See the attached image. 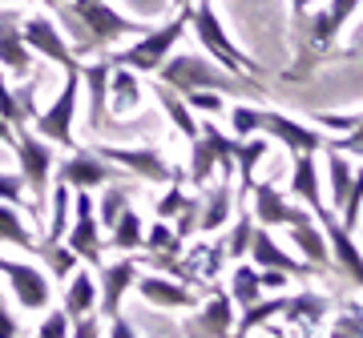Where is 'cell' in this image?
Listing matches in <instances>:
<instances>
[{"label":"cell","mask_w":363,"mask_h":338,"mask_svg":"<svg viewBox=\"0 0 363 338\" xmlns=\"http://www.w3.org/2000/svg\"><path fill=\"white\" fill-rule=\"evenodd\" d=\"M331 330H335V334L359 338V334H363V326H359V306L351 302V306H347V318H335V322H331Z\"/></svg>","instance_id":"obj_43"},{"label":"cell","mask_w":363,"mask_h":338,"mask_svg":"<svg viewBox=\"0 0 363 338\" xmlns=\"http://www.w3.org/2000/svg\"><path fill=\"white\" fill-rule=\"evenodd\" d=\"M174 4H178V8H186V4H194V0H174Z\"/></svg>","instance_id":"obj_48"},{"label":"cell","mask_w":363,"mask_h":338,"mask_svg":"<svg viewBox=\"0 0 363 338\" xmlns=\"http://www.w3.org/2000/svg\"><path fill=\"white\" fill-rule=\"evenodd\" d=\"M142 274V262L138 258H121L113 262V266H97V306L93 310L101 314V318H117L121 314V302H125V294L133 290V278Z\"/></svg>","instance_id":"obj_12"},{"label":"cell","mask_w":363,"mask_h":338,"mask_svg":"<svg viewBox=\"0 0 363 338\" xmlns=\"http://www.w3.org/2000/svg\"><path fill=\"white\" fill-rule=\"evenodd\" d=\"M0 117L9 121V125H25V121H28L25 97H16V93L9 89V81H4V73H0Z\"/></svg>","instance_id":"obj_38"},{"label":"cell","mask_w":363,"mask_h":338,"mask_svg":"<svg viewBox=\"0 0 363 338\" xmlns=\"http://www.w3.org/2000/svg\"><path fill=\"white\" fill-rule=\"evenodd\" d=\"M190 28H194L198 45L210 52V61H218L226 73H259V61H250L247 52L226 37V28H222V21H218L210 0H194L190 4Z\"/></svg>","instance_id":"obj_5"},{"label":"cell","mask_w":363,"mask_h":338,"mask_svg":"<svg viewBox=\"0 0 363 338\" xmlns=\"http://www.w3.org/2000/svg\"><path fill=\"white\" fill-rule=\"evenodd\" d=\"M250 218L255 226H267V230H279V226H303V221H315L311 214H303V209L286 206L283 194H274L271 182H255L250 185Z\"/></svg>","instance_id":"obj_15"},{"label":"cell","mask_w":363,"mask_h":338,"mask_svg":"<svg viewBox=\"0 0 363 338\" xmlns=\"http://www.w3.org/2000/svg\"><path fill=\"white\" fill-rule=\"evenodd\" d=\"M65 246L77 254L89 270L101 266V226H97V209H93V190H73V209H69L65 226Z\"/></svg>","instance_id":"obj_9"},{"label":"cell","mask_w":363,"mask_h":338,"mask_svg":"<svg viewBox=\"0 0 363 338\" xmlns=\"http://www.w3.org/2000/svg\"><path fill=\"white\" fill-rule=\"evenodd\" d=\"M77 97H81V65L65 73V85L52 97L37 117H33V133H40L49 145H61V149H77L73 141V121H77Z\"/></svg>","instance_id":"obj_7"},{"label":"cell","mask_w":363,"mask_h":338,"mask_svg":"<svg viewBox=\"0 0 363 338\" xmlns=\"http://www.w3.org/2000/svg\"><path fill=\"white\" fill-rule=\"evenodd\" d=\"M311 4H319V0H291V16H295L291 25H295V33H303V25H307V8H311Z\"/></svg>","instance_id":"obj_46"},{"label":"cell","mask_w":363,"mask_h":338,"mask_svg":"<svg viewBox=\"0 0 363 338\" xmlns=\"http://www.w3.org/2000/svg\"><path fill=\"white\" fill-rule=\"evenodd\" d=\"M142 230H145V226H142V214L125 206L121 214H117V221L109 226V246L133 254V250H142Z\"/></svg>","instance_id":"obj_33"},{"label":"cell","mask_w":363,"mask_h":338,"mask_svg":"<svg viewBox=\"0 0 363 338\" xmlns=\"http://www.w3.org/2000/svg\"><path fill=\"white\" fill-rule=\"evenodd\" d=\"M234 149H238V137H226L218 125L198 121V137L190 141V185L206 190L214 173L234 177Z\"/></svg>","instance_id":"obj_6"},{"label":"cell","mask_w":363,"mask_h":338,"mask_svg":"<svg viewBox=\"0 0 363 338\" xmlns=\"http://www.w3.org/2000/svg\"><path fill=\"white\" fill-rule=\"evenodd\" d=\"M142 250L145 254H182V238L166 218H157L150 230H142Z\"/></svg>","instance_id":"obj_34"},{"label":"cell","mask_w":363,"mask_h":338,"mask_svg":"<svg viewBox=\"0 0 363 338\" xmlns=\"http://www.w3.org/2000/svg\"><path fill=\"white\" fill-rule=\"evenodd\" d=\"M286 306V290H274V298H255L250 306H242V318H234V334H255L262 326L279 318Z\"/></svg>","instance_id":"obj_29"},{"label":"cell","mask_w":363,"mask_h":338,"mask_svg":"<svg viewBox=\"0 0 363 338\" xmlns=\"http://www.w3.org/2000/svg\"><path fill=\"white\" fill-rule=\"evenodd\" d=\"M0 202L25 206V182H21V173H0Z\"/></svg>","instance_id":"obj_42"},{"label":"cell","mask_w":363,"mask_h":338,"mask_svg":"<svg viewBox=\"0 0 363 338\" xmlns=\"http://www.w3.org/2000/svg\"><path fill=\"white\" fill-rule=\"evenodd\" d=\"M0 141H4V145H13V125H9L4 117H0Z\"/></svg>","instance_id":"obj_47"},{"label":"cell","mask_w":363,"mask_h":338,"mask_svg":"<svg viewBox=\"0 0 363 338\" xmlns=\"http://www.w3.org/2000/svg\"><path fill=\"white\" fill-rule=\"evenodd\" d=\"M97 153L105 157V161H113L117 169H125L130 177H138V182H178L182 169H174L162 157V149H150V145H97Z\"/></svg>","instance_id":"obj_10"},{"label":"cell","mask_w":363,"mask_h":338,"mask_svg":"<svg viewBox=\"0 0 363 338\" xmlns=\"http://www.w3.org/2000/svg\"><path fill=\"white\" fill-rule=\"evenodd\" d=\"M138 101H142V85H138V73L125 65H109V109L117 113H130V109H138Z\"/></svg>","instance_id":"obj_26"},{"label":"cell","mask_w":363,"mask_h":338,"mask_svg":"<svg viewBox=\"0 0 363 338\" xmlns=\"http://www.w3.org/2000/svg\"><path fill=\"white\" fill-rule=\"evenodd\" d=\"M154 97H157V105L166 109L169 125H174V129H178L186 141H194V137H198V117L190 113V105L182 101V93H174L169 85H162V81H157V85H154Z\"/></svg>","instance_id":"obj_28"},{"label":"cell","mask_w":363,"mask_h":338,"mask_svg":"<svg viewBox=\"0 0 363 338\" xmlns=\"http://www.w3.org/2000/svg\"><path fill=\"white\" fill-rule=\"evenodd\" d=\"M230 209H234V182L222 177V182L214 185V194H210L206 202H198V234L222 230V226L230 221Z\"/></svg>","instance_id":"obj_24"},{"label":"cell","mask_w":363,"mask_h":338,"mask_svg":"<svg viewBox=\"0 0 363 338\" xmlns=\"http://www.w3.org/2000/svg\"><path fill=\"white\" fill-rule=\"evenodd\" d=\"M186 28H190V4L178 8V16L166 21L162 28H145L125 52H109V65H125V69H133V73H157V65H162L169 52H174V45L186 37Z\"/></svg>","instance_id":"obj_4"},{"label":"cell","mask_w":363,"mask_h":338,"mask_svg":"<svg viewBox=\"0 0 363 338\" xmlns=\"http://www.w3.org/2000/svg\"><path fill=\"white\" fill-rule=\"evenodd\" d=\"M295 161H291V197H298V202H307L315 214V221H327L335 218L331 209H327L323 202V177H319V165H315V153H291Z\"/></svg>","instance_id":"obj_17"},{"label":"cell","mask_w":363,"mask_h":338,"mask_svg":"<svg viewBox=\"0 0 363 338\" xmlns=\"http://www.w3.org/2000/svg\"><path fill=\"white\" fill-rule=\"evenodd\" d=\"M291 274L286 270H271V266H259V286L262 290H286Z\"/></svg>","instance_id":"obj_44"},{"label":"cell","mask_w":363,"mask_h":338,"mask_svg":"<svg viewBox=\"0 0 363 338\" xmlns=\"http://www.w3.org/2000/svg\"><path fill=\"white\" fill-rule=\"evenodd\" d=\"M250 230H255V218H250V209L242 206L238 209V221H234V234L222 242V254L230 262H238V258H247V242H250Z\"/></svg>","instance_id":"obj_36"},{"label":"cell","mask_w":363,"mask_h":338,"mask_svg":"<svg viewBox=\"0 0 363 338\" xmlns=\"http://www.w3.org/2000/svg\"><path fill=\"white\" fill-rule=\"evenodd\" d=\"M226 294H230L234 306H250V302L262 294V286H259V266H255L250 258H238V262H234V270L226 274Z\"/></svg>","instance_id":"obj_31"},{"label":"cell","mask_w":363,"mask_h":338,"mask_svg":"<svg viewBox=\"0 0 363 338\" xmlns=\"http://www.w3.org/2000/svg\"><path fill=\"white\" fill-rule=\"evenodd\" d=\"M182 101L190 105V113H226V97L214 89H190L182 93Z\"/></svg>","instance_id":"obj_39"},{"label":"cell","mask_w":363,"mask_h":338,"mask_svg":"<svg viewBox=\"0 0 363 338\" xmlns=\"http://www.w3.org/2000/svg\"><path fill=\"white\" fill-rule=\"evenodd\" d=\"M247 258L255 262V266H271V270H286L291 278L295 274H323L319 266H311V262H303V258H291L279 242H274V234L267 230V226H255L250 230V242H247Z\"/></svg>","instance_id":"obj_16"},{"label":"cell","mask_w":363,"mask_h":338,"mask_svg":"<svg viewBox=\"0 0 363 338\" xmlns=\"http://www.w3.org/2000/svg\"><path fill=\"white\" fill-rule=\"evenodd\" d=\"M65 8L73 13V21L85 28V37H89L93 49H105V45H117V40L142 37V33H145L142 21L121 16L117 8H109L105 0H69Z\"/></svg>","instance_id":"obj_8"},{"label":"cell","mask_w":363,"mask_h":338,"mask_svg":"<svg viewBox=\"0 0 363 338\" xmlns=\"http://www.w3.org/2000/svg\"><path fill=\"white\" fill-rule=\"evenodd\" d=\"M33 254H40V258H45L49 278H57V282H65L69 274L81 266V258L65 246V238H40V242H33Z\"/></svg>","instance_id":"obj_30"},{"label":"cell","mask_w":363,"mask_h":338,"mask_svg":"<svg viewBox=\"0 0 363 338\" xmlns=\"http://www.w3.org/2000/svg\"><path fill=\"white\" fill-rule=\"evenodd\" d=\"M355 8H359V0H331L327 13L307 21V45H311V49H331L339 40V33H343V25L355 16ZM307 45H303V49H307Z\"/></svg>","instance_id":"obj_22"},{"label":"cell","mask_w":363,"mask_h":338,"mask_svg":"<svg viewBox=\"0 0 363 338\" xmlns=\"http://www.w3.org/2000/svg\"><path fill=\"white\" fill-rule=\"evenodd\" d=\"M13 153H16V165H21V182L25 190L33 194V218H40V209L49 202V173L57 165V153L49 149V141L40 137V133L28 129L25 125H13Z\"/></svg>","instance_id":"obj_3"},{"label":"cell","mask_w":363,"mask_h":338,"mask_svg":"<svg viewBox=\"0 0 363 338\" xmlns=\"http://www.w3.org/2000/svg\"><path fill=\"white\" fill-rule=\"evenodd\" d=\"M133 290L157 310H194L198 306V294L186 282H169V278H154V274H145V278L138 274Z\"/></svg>","instance_id":"obj_20"},{"label":"cell","mask_w":363,"mask_h":338,"mask_svg":"<svg viewBox=\"0 0 363 338\" xmlns=\"http://www.w3.org/2000/svg\"><path fill=\"white\" fill-rule=\"evenodd\" d=\"M0 4H21V0H0Z\"/></svg>","instance_id":"obj_49"},{"label":"cell","mask_w":363,"mask_h":338,"mask_svg":"<svg viewBox=\"0 0 363 338\" xmlns=\"http://www.w3.org/2000/svg\"><path fill=\"white\" fill-rule=\"evenodd\" d=\"M69 322H73V318H69L65 310H49V318L37 326V334L40 338H65L69 334Z\"/></svg>","instance_id":"obj_41"},{"label":"cell","mask_w":363,"mask_h":338,"mask_svg":"<svg viewBox=\"0 0 363 338\" xmlns=\"http://www.w3.org/2000/svg\"><path fill=\"white\" fill-rule=\"evenodd\" d=\"M0 69L13 73V77L33 73V49L21 37V16L13 8H0Z\"/></svg>","instance_id":"obj_19"},{"label":"cell","mask_w":363,"mask_h":338,"mask_svg":"<svg viewBox=\"0 0 363 338\" xmlns=\"http://www.w3.org/2000/svg\"><path fill=\"white\" fill-rule=\"evenodd\" d=\"M57 169V182L69 185V190H101L105 182H117V177H130L125 169H117L113 161H105L97 149H73V157H65Z\"/></svg>","instance_id":"obj_11"},{"label":"cell","mask_w":363,"mask_h":338,"mask_svg":"<svg viewBox=\"0 0 363 338\" xmlns=\"http://www.w3.org/2000/svg\"><path fill=\"white\" fill-rule=\"evenodd\" d=\"M230 129H234V137H250V133L274 137V141L283 145V149H291V153H323V141H327V133L319 129V125L286 117L279 109H259L255 101L230 105Z\"/></svg>","instance_id":"obj_2"},{"label":"cell","mask_w":363,"mask_h":338,"mask_svg":"<svg viewBox=\"0 0 363 338\" xmlns=\"http://www.w3.org/2000/svg\"><path fill=\"white\" fill-rule=\"evenodd\" d=\"M0 278L9 282L16 306H25V310H45V306H49L52 278H49V274H40L37 266H28V262H13V258H0Z\"/></svg>","instance_id":"obj_13"},{"label":"cell","mask_w":363,"mask_h":338,"mask_svg":"<svg viewBox=\"0 0 363 338\" xmlns=\"http://www.w3.org/2000/svg\"><path fill=\"white\" fill-rule=\"evenodd\" d=\"M315 125L319 129H335V133H347V129H359V113H315Z\"/></svg>","instance_id":"obj_40"},{"label":"cell","mask_w":363,"mask_h":338,"mask_svg":"<svg viewBox=\"0 0 363 338\" xmlns=\"http://www.w3.org/2000/svg\"><path fill=\"white\" fill-rule=\"evenodd\" d=\"M327 153V194H331V206H343L351 197V190L359 185V169H355V157L339 153V149H323Z\"/></svg>","instance_id":"obj_23"},{"label":"cell","mask_w":363,"mask_h":338,"mask_svg":"<svg viewBox=\"0 0 363 338\" xmlns=\"http://www.w3.org/2000/svg\"><path fill=\"white\" fill-rule=\"evenodd\" d=\"M21 206L13 202H0V246H16V250H33V230H28V221L16 214Z\"/></svg>","instance_id":"obj_32"},{"label":"cell","mask_w":363,"mask_h":338,"mask_svg":"<svg viewBox=\"0 0 363 338\" xmlns=\"http://www.w3.org/2000/svg\"><path fill=\"white\" fill-rule=\"evenodd\" d=\"M21 37H25V45L33 52H40L49 65H61L69 73V69H77V52L69 49V40L61 37V28L52 25L49 16H28V21H21Z\"/></svg>","instance_id":"obj_14"},{"label":"cell","mask_w":363,"mask_h":338,"mask_svg":"<svg viewBox=\"0 0 363 338\" xmlns=\"http://www.w3.org/2000/svg\"><path fill=\"white\" fill-rule=\"evenodd\" d=\"M93 306H97V278L77 266V270L65 278V298H61V310H65L69 318H77V314H89Z\"/></svg>","instance_id":"obj_25"},{"label":"cell","mask_w":363,"mask_h":338,"mask_svg":"<svg viewBox=\"0 0 363 338\" xmlns=\"http://www.w3.org/2000/svg\"><path fill=\"white\" fill-rule=\"evenodd\" d=\"M190 202H194V197H190L186 190H182V177H178V182H166V194L157 197L154 214H157V218H166V221H174V218L182 214V209L190 206Z\"/></svg>","instance_id":"obj_37"},{"label":"cell","mask_w":363,"mask_h":338,"mask_svg":"<svg viewBox=\"0 0 363 338\" xmlns=\"http://www.w3.org/2000/svg\"><path fill=\"white\" fill-rule=\"evenodd\" d=\"M157 81L169 85L174 93L214 89L222 97H238V101H267V89L255 81V73H226L218 61H210L202 52H169L157 65Z\"/></svg>","instance_id":"obj_1"},{"label":"cell","mask_w":363,"mask_h":338,"mask_svg":"<svg viewBox=\"0 0 363 338\" xmlns=\"http://www.w3.org/2000/svg\"><path fill=\"white\" fill-rule=\"evenodd\" d=\"M182 334H214V338L234 334V302L226 294V286L210 290V298L202 302V310L182 322Z\"/></svg>","instance_id":"obj_18"},{"label":"cell","mask_w":363,"mask_h":338,"mask_svg":"<svg viewBox=\"0 0 363 338\" xmlns=\"http://www.w3.org/2000/svg\"><path fill=\"white\" fill-rule=\"evenodd\" d=\"M291 242L298 246L303 262H311L319 270H331V250H327V238L319 230V221H303V226H291Z\"/></svg>","instance_id":"obj_27"},{"label":"cell","mask_w":363,"mask_h":338,"mask_svg":"<svg viewBox=\"0 0 363 338\" xmlns=\"http://www.w3.org/2000/svg\"><path fill=\"white\" fill-rule=\"evenodd\" d=\"M286 318H295V322H307V326H319L327 314V298H319V294H295V298H286L283 306Z\"/></svg>","instance_id":"obj_35"},{"label":"cell","mask_w":363,"mask_h":338,"mask_svg":"<svg viewBox=\"0 0 363 338\" xmlns=\"http://www.w3.org/2000/svg\"><path fill=\"white\" fill-rule=\"evenodd\" d=\"M81 85L89 89V129L105 133L109 129V57L81 65Z\"/></svg>","instance_id":"obj_21"},{"label":"cell","mask_w":363,"mask_h":338,"mask_svg":"<svg viewBox=\"0 0 363 338\" xmlns=\"http://www.w3.org/2000/svg\"><path fill=\"white\" fill-rule=\"evenodd\" d=\"M13 334H21V322L13 318L9 302H4V294H0V338H13Z\"/></svg>","instance_id":"obj_45"}]
</instances>
